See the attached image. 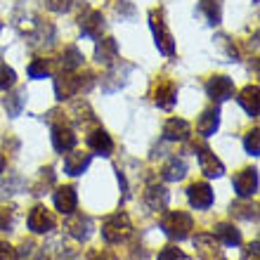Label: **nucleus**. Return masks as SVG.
<instances>
[{
  "mask_svg": "<svg viewBox=\"0 0 260 260\" xmlns=\"http://www.w3.org/2000/svg\"><path fill=\"white\" fill-rule=\"evenodd\" d=\"M161 230H164L171 239L182 241V239H187L189 232L194 230V220H192V215L185 211H171L161 218Z\"/></svg>",
  "mask_w": 260,
  "mask_h": 260,
  "instance_id": "f257e3e1",
  "label": "nucleus"
},
{
  "mask_svg": "<svg viewBox=\"0 0 260 260\" xmlns=\"http://www.w3.org/2000/svg\"><path fill=\"white\" fill-rule=\"evenodd\" d=\"M206 92L213 102H225V100L234 97V83L230 76H213L206 83Z\"/></svg>",
  "mask_w": 260,
  "mask_h": 260,
  "instance_id": "423d86ee",
  "label": "nucleus"
},
{
  "mask_svg": "<svg viewBox=\"0 0 260 260\" xmlns=\"http://www.w3.org/2000/svg\"><path fill=\"white\" fill-rule=\"evenodd\" d=\"M57 225V220L55 215L45 208V206H36L34 211L28 213V230L36 234H48L52 232Z\"/></svg>",
  "mask_w": 260,
  "mask_h": 260,
  "instance_id": "39448f33",
  "label": "nucleus"
},
{
  "mask_svg": "<svg viewBox=\"0 0 260 260\" xmlns=\"http://www.w3.org/2000/svg\"><path fill=\"white\" fill-rule=\"evenodd\" d=\"M95 59L104 67H111V64L118 59V43L114 38H104V41L97 43L95 50Z\"/></svg>",
  "mask_w": 260,
  "mask_h": 260,
  "instance_id": "a211bd4d",
  "label": "nucleus"
},
{
  "mask_svg": "<svg viewBox=\"0 0 260 260\" xmlns=\"http://www.w3.org/2000/svg\"><path fill=\"white\" fill-rule=\"evenodd\" d=\"M213 234H215L222 244H227V246H239L241 244V232L232 225V222H218Z\"/></svg>",
  "mask_w": 260,
  "mask_h": 260,
  "instance_id": "412c9836",
  "label": "nucleus"
},
{
  "mask_svg": "<svg viewBox=\"0 0 260 260\" xmlns=\"http://www.w3.org/2000/svg\"><path fill=\"white\" fill-rule=\"evenodd\" d=\"M41 255V246H36L34 241H24V246H21V260H38Z\"/></svg>",
  "mask_w": 260,
  "mask_h": 260,
  "instance_id": "2f4dec72",
  "label": "nucleus"
},
{
  "mask_svg": "<svg viewBox=\"0 0 260 260\" xmlns=\"http://www.w3.org/2000/svg\"><path fill=\"white\" fill-rule=\"evenodd\" d=\"M14 83H17V74H14V69H10L7 64H0V90L12 88Z\"/></svg>",
  "mask_w": 260,
  "mask_h": 260,
  "instance_id": "c85d7f7f",
  "label": "nucleus"
},
{
  "mask_svg": "<svg viewBox=\"0 0 260 260\" xmlns=\"http://www.w3.org/2000/svg\"><path fill=\"white\" fill-rule=\"evenodd\" d=\"M158 260H189V255L182 253V251L175 246H166L164 251L158 253Z\"/></svg>",
  "mask_w": 260,
  "mask_h": 260,
  "instance_id": "7c9ffc66",
  "label": "nucleus"
},
{
  "mask_svg": "<svg viewBox=\"0 0 260 260\" xmlns=\"http://www.w3.org/2000/svg\"><path fill=\"white\" fill-rule=\"evenodd\" d=\"M90 161H92V154H88V151H71L69 154L67 151V158H64V171H67V175H83V173L88 171Z\"/></svg>",
  "mask_w": 260,
  "mask_h": 260,
  "instance_id": "2eb2a0df",
  "label": "nucleus"
},
{
  "mask_svg": "<svg viewBox=\"0 0 260 260\" xmlns=\"http://www.w3.org/2000/svg\"><path fill=\"white\" fill-rule=\"evenodd\" d=\"M0 260H19L17 248L10 246V244H0Z\"/></svg>",
  "mask_w": 260,
  "mask_h": 260,
  "instance_id": "f704fd0d",
  "label": "nucleus"
},
{
  "mask_svg": "<svg viewBox=\"0 0 260 260\" xmlns=\"http://www.w3.org/2000/svg\"><path fill=\"white\" fill-rule=\"evenodd\" d=\"M28 76H31V78H36V81L48 78V76H50V62H48V59H34V62L28 64Z\"/></svg>",
  "mask_w": 260,
  "mask_h": 260,
  "instance_id": "cd10ccee",
  "label": "nucleus"
},
{
  "mask_svg": "<svg viewBox=\"0 0 260 260\" xmlns=\"http://www.w3.org/2000/svg\"><path fill=\"white\" fill-rule=\"evenodd\" d=\"M78 26H81L83 36H88V38H100L102 36V28H104V17L102 12H97V10H85V12L78 17Z\"/></svg>",
  "mask_w": 260,
  "mask_h": 260,
  "instance_id": "9d476101",
  "label": "nucleus"
},
{
  "mask_svg": "<svg viewBox=\"0 0 260 260\" xmlns=\"http://www.w3.org/2000/svg\"><path fill=\"white\" fill-rule=\"evenodd\" d=\"M239 104L244 107V111H246L248 116H258V85H246V88L239 92Z\"/></svg>",
  "mask_w": 260,
  "mask_h": 260,
  "instance_id": "4be33fe9",
  "label": "nucleus"
},
{
  "mask_svg": "<svg viewBox=\"0 0 260 260\" xmlns=\"http://www.w3.org/2000/svg\"><path fill=\"white\" fill-rule=\"evenodd\" d=\"M194 246L199 248L201 258L218 255V241H215V234H199L197 239H194Z\"/></svg>",
  "mask_w": 260,
  "mask_h": 260,
  "instance_id": "a878e982",
  "label": "nucleus"
},
{
  "mask_svg": "<svg viewBox=\"0 0 260 260\" xmlns=\"http://www.w3.org/2000/svg\"><path fill=\"white\" fill-rule=\"evenodd\" d=\"M88 260H116V255L111 251H90Z\"/></svg>",
  "mask_w": 260,
  "mask_h": 260,
  "instance_id": "c9c22d12",
  "label": "nucleus"
},
{
  "mask_svg": "<svg viewBox=\"0 0 260 260\" xmlns=\"http://www.w3.org/2000/svg\"><path fill=\"white\" fill-rule=\"evenodd\" d=\"M0 31H3V24H0Z\"/></svg>",
  "mask_w": 260,
  "mask_h": 260,
  "instance_id": "4c0bfd02",
  "label": "nucleus"
},
{
  "mask_svg": "<svg viewBox=\"0 0 260 260\" xmlns=\"http://www.w3.org/2000/svg\"><path fill=\"white\" fill-rule=\"evenodd\" d=\"M88 147L95 154H102V156H111V151H114V140H111V135L107 133V130H95V133H90L88 135Z\"/></svg>",
  "mask_w": 260,
  "mask_h": 260,
  "instance_id": "dca6fc26",
  "label": "nucleus"
},
{
  "mask_svg": "<svg viewBox=\"0 0 260 260\" xmlns=\"http://www.w3.org/2000/svg\"><path fill=\"white\" fill-rule=\"evenodd\" d=\"M67 232L74 237L76 241H85L90 237V232H92V220L88 218V215H83V213H71L67 220Z\"/></svg>",
  "mask_w": 260,
  "mask_h": 260,
  "instance_id": "9b49d317",
  "label": "nucleus"
},
{
  "mask_svg": "<svg viewBox=\"0 0 260 260\" xmlns=\"http://www.w3.org/2000/svg\"><path fill=\"white\" fill-rule=\"evenodd\" d=\"M81 64H83V52H81V50L74 48V45L64 48L62 57H59V67H62L64 71H76Z\"/></svg>",
  "mask_w": 260,
  "mask_h": 260,
  "instance_id": "393cba45",
  "label": "nucleus"
},
{
  "mask_svg": "<svg viewBox=\"0 0 260 260\" xmlns=\"http://www.w3.org/2000/svg\"><path fill=\"white\" fill-rule=\"evenodd\" d=\"M164 180H168V182H178V180H182L187 175V164H185V158H178V156H173L168 164L164 166Z\"/></svg>",
  "mask_w": 260,
  "mask_h": 260,
  "instance_id": "5701e85b",
  "label": "nucleus"
},
{
  "mask_svg": "<svg viewBox=\"0 0 260 260\" xmlns=\"http://www.w3.org/2000/svg\"><path fill=\"white\" fill-rule=\"evenodd\" d=\"M187 199H189V204L199 211H204V208H211L213 204V189L206 182H194L189 189H187Z\"/></svg>",
  "mask_w": 260,
  "mask_h": 260,
  "instance_id": "ddd939ff",
  "label": "nucleus"
},
{
  "mask_svg": "<svg viewBox=\"0 0 260 260\" xmlns=\"http://www.w3.org/2000/svg\"><path fill=\"white\" fill-rule=\"evenodd\" d=\"M154 102L161 109H173L175 102H178V88H175V83H171V81L158 83L156 88H154Z\"/></svg>",
  "mask_w": 260,
  "mask_h": 260,
  "instance_id": "4468645a",
  "label": "nucleus"
},
{
  "mask_svg": "<svg viewBox=\"0 0 260 260\" xmlns=\"http://www.w3.org/2000/svg\"><path fill=\"white\" fill-rule=\"evenodd\" d=\"M14 222V213L12 208H0V232H7Z\"/></svg>",
  "mask_w": 260,
  "mask_h": 260,
  "instance_id": "473e14b6",
  "label": "nucleus"
},
{
  "mask_svg": "<svg viewBox=\"0 0 260 260\" xmlns=\"http://www.w3.org/2000/svg\"><path fill=\"white\" fill-rule=\"evenodd\" d=\"M234 192L241 199H248L258 192V171L255 168H244L241 173H237L234 178Z\"/></svg>",
  "mask_w": 260,
  "mask_h": 260,
  "instance_id": "1a4fd4ad",
  "label": "nucleus"
},
{
  "mask_svg": "<svg viewBox=\"0 0 260 260\" xmlns=\"http://www.w3.org/2000/svg\"><path fill=\"white\" fill-rule=\"evenodd\" d=\"M149 26L154 31V41H156L158 52H164L166 57L175 55V41H173V34L168 31V26H166V21H164V10H151Z\"/></svg>",
  "mask_w": 260,
  "mask_h": 260,
  "instance_id": "f03ea898",
  "label": "nucleus"
},
{
  "mask_svg": "<svg viewBox=\"0 0 260 260\" xmlns=\"http://www.w3.org/2000/svg\"><path fill=\"white\" fill-rule=\"evenodd\" d=\"M168 189L161 185H151L147 192H144V201L149 206L151 211H164L166 206H168Z\"/></svg>",
  "mask_w": 260,
  "mask_h": 260,
  "instance_id": "aec40b11",
  "label": "nucleus"
},
{
  "mask_svg": "<svg viewBox=\"0 0 260 260\" xmlns=\"http://www.w3.org/2000/svg\"><path fill=\"white\" fill-rule=\"evenodd\" d=\"M74 0H45V5L52 10V12H67L69 7H71Z\"/></svg>",
  "mask_w": 260,
  "mask_h": 260,
  "instance_id": "72a5a7b5",
  "label": "nucleus"
},
{
  "mask_svg": "<svg viewBox=\"0 0 260 260\" xmlns=\"http://www.w3.org/2000/svg\"><path fill=\"white\" fill-rule=\"evenodd\" d=\"M133 234V225H130V218L125 213H114L104 220L102 225V237L109 244H121Z\"/></svg>",
  "mask_w": 260,
  "mask_h": 260,
  "instance_id": "7ed1b4c3",
  "label": "nucleus"
},
{
  "mask_svg": "<svg viewBox=\"0 0 260 260\" xmlns=\"http://www.w3.org/2000/svg\"><path fill=\"white\" fill-rule=\"evenodd\" d=\"M92 85V81H83V76L78 74H71V71H64L55 78V92H57V100H69L74 97L76 92H81L83 88L88 90Z\"/></svg>",
  "mask_w": 260,
  "mask_h": 260,
  "instance_id": "20e7f679",
  "label": "nucleus"
},
{
  "mask_svg": "<svg viewBox=\"0 0 260 260\" xmlns=\"http://www.w3.org/2000/svg\"><path fill=\"white\" fill-rule=\"evenodd\" d=\"M192 135V125L185 118H168L164 125V137L168 142H185Z\"/></svg>",
  "mask_w": 260,
  "mask_h": 260,
  "instance_id": "f8f14e48",
  "label": "nucleus"
},
{
  "mask_svg": "<svg viewBox=\"0 0 260 260\" xmlns=\"http://www.w3.org/2000/svg\"><path fill=\"white\" fill-rule=\"evenodd\" d=\"M5 166H7V161H5V154H0V173L5 171Z\"/></svg>",
  "mask_w": 260,
  "mask_h": 260,
  "instance_id": "e433bc0d",
  "label": "nucleus"
},
{
  "mask_svg": "<svg viewBox=\"0 0 260 260\" xmlns=\"http://www.w3.org/2000/svg\"><path fill=\"white\" fill-rule=\"evenodd\" d=\"M197 154H199L201 173H204L206 178H222L225 175V166L220 164V158L208 147H197Z\"/></svg>",
  "mask_w": 260,
  "mask_h": 260,
  "instance_id": "6e6552de",
  "label": "nucleus"
},
{
  "mask_svg": "<svg viewBox=\"0 0 260 260\" xmlns=\"http://www.w3.org/2000/svg\"><path fill=\"white\" fill-rule=\"evenodd\" d=\"M52 147H55L59 154H67V151H71L76 147V133H74V128L71 125H67V123H55L52 125Z\"/></svg>",
  "mask_w": 260,
  "mask_h": 260,
  "instance_id": "0eeeda50",
  "label": "nucleus"
},
{
  "mask_svg": "<svg viewBox=\"0 0 260 260\" xmlns=\"http://www.w3.org/2000/svg\"><path fill=\"white\" fill-rule=\"evenodd\" d=\"M5 109L10 116H19L21 109H24V104H26V88H19V90H14V92H7L5 97Z\"/></svg>",
  "mask_w": 260,
  "mask_h": 260,
  "instance_id": "b1692460",
  "label": "nucleus"
},
{
  "mask_svg": "<svg viewBox=\"0 0 260 260\" xmlns=\"http://www.w3.org/2000/svg\"><path fill=\"white\" fill-rule=\"evenodd\" d=\"M55 206L62 215H71V213L76 211V206H78V197H76L74 187L71 185L59 187V189L55 192Z\"/></svg>",
  "mask_w": 260,
  "mask_h": 260,
  "instance_id": "f3484780",
  "label": "nucleus"
},
{
  "mask_svg": "<svg viewBox=\"0 0 260 260\" xmlns=\"http://www.w3.org/2000/svg\"><path fill=\"white\" fill-rule=\"evenodd\" d=\"M244 147H246V151L251 154V156H258V154H260V133H258V128L251 130V133L246 135Z\"/></svg>",
  "mask_w": 260,
  "mask_h": 260,
  "instance_id": "c756f323",
  "label": "nucleus"
},
{
  "mask_svg": "<svg viewBox=\"0 0 260 260\" xmlns=\"http://www.w3.org/2000/svg\"><path fill=\"white\" fill-rule=\"evenodd\" d=\"M220 125V109L218 104L215 107H211V109H206L201 116H199V123H197V130L201 133L204 137H211L215 130H218Z\"/></svg>",
  "mask_w": 260,
  "mask_h": 260,
  "instance_id": "6ab92c4d",
  "label": "nucleus"
},
{
  "mask_svg": "<svg viewBox=\"0 0 260 260\" xmlns=\"http://www.w3.org/2000/svg\"><path fill=\"white\" fill-rule=\"evenodd\" d=\"M220 260H225V258H220Z\"/></svg>",
  "mask_w": 260,
  "mask_h": 260,
  "instance_id": "58836bf2",
  "label": "nucleus"
},
{
  "mask_svg": "<svg viewBox=\"0 0 260 260\" xmlns=\"http://www.w3.org/2000/svg\"><path fill=\"white\" fill-rule=\"evenodd\" d=\"M199 10L206 14V19H208L211 26H218L220 24V5H218V0H201Z\"/></svg>",
  "mask_w": 260,
  "mask_h": 260,
  "instance_id": "bb28decb",
  "label": "nucleus"
}]
</instances>
